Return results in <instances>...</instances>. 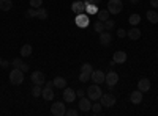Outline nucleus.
Segmentation results:
<instances>
[{
    "instance_id": "obj_26",
    "label": "nucleus",
    "mask_w": 158,
    "mask_h": 116,
    "mask_svg": "<svg viewBox=\"0 0 158 116\" xmlns=\"http://www.w3.org/2000/svg\"><path fill=\"white\" fill-rule=\"evenodd\" d=\"M94 30H95L97 33L104 32V22H101V21H95V22H94Z\"/></svg>"
},
{
    "instance_id": "obj_28",
    "label": "nucleus",
    "mask_w": 158,
    "mask_h": 116,
    "mask_svg": "<svg viewBox=\"0 0 158 116\" xmlns=\"http://www.w3.org/2000/svg\"><path fill=\"white\" fill-rule=\"evenodd\" d=\"M81 72L92 74V72H94V69H92V64H90V63H84L82 66H81Z\"/></svg>"
},
{
    "instance_id": "obj_42",
    "label": "nucleus",
    "mask_w": 158,
    "mask_h": 116,
    "mask_svg": "<svg viewBox=\"0 0 158 116\" xmlns=\"http://www.w3.org/2000/svg\"><path fill=\"white\" fill-rule=\"evenodd\" d=\"M89 2H90V3H94V5H100L101 0H89Z\"/></svg>"
},
{
    "instance_id": "obj_5",
    "label": "nucleus",
    "mask_w": 158,
    "mask_h": 116,
    "mask_svg": "<svg viewBox=\"0 0 158 116\" xmlns=\"http://www.w3.org/2000/svg\"><path fill=\"white\" fill-rule=\"evenodd\" d=\"M51 113L54 116H65V113H67V107H65L63 102H54V105L51 107Z\"/></svg>"
},
{
    "instance_id": "obj_25",
    "label": "nucleus",
    "mask_w": 158,
    "mask_h": 116,
    "mask_svg": "<svg viewBox=\"0 0 158 116\" xmlns=\"http://www.w3.org/2000/svg\"><path fill=\"white\" fill-rule=\"evenodd\" d=\"M128 22H130V25L136 27V25L141 22V16H139V14H131V16L128 17Z\"/></svg>"
},
{
    "instance_id": "obj_14",
    "label": "nucleus",
    "mask_w": 158,
    "mask_h": 116,
    "mask_svg": "<svg viewBox=\"0 0 158 116\" xmlns=\"http://www.w3.org/2000/svg\"><path fill=\"white\" fill-rule=\"evenodd\" d=\"M71 11L74 13V14H81V13H84L85 11V5H84V2H73L71 3Z\"/></svg>"
},
{
    "instance_id": "obj_39",
    "label": "nucleus",
    "mask_w": 158,
    "mask_h": 116,
    "mask_svg": "<svg viewBox=\"0 0 158 116\" xmlns=\"http://www.w3.org/2000/svg\"><path fill=\"white\" fill-rule=\"evenodd\" d=\"M84 93H85L84 89H77V91H76V97H82V96H84Z\"/></svg>"
},
{
    "instance_id": "obj_43",
    "label": "nucleus",
    "mask_w": 158,
    "mask_h": 116,
    "mask_svg": "<svg viewBox=\"0 0 158 116\" xmlns=\"http://www.w3.org/2000/svg\"><path fill=\"white\" fill-rule=\"evenodd\" d=\"M46 86L48 88H54V82H46Z\"/></svg>"
},
{
    "instance_id": "obj_33",
    "label": "nucleus",
    "mask_w": 158,
    "mask_h": 116,
    "mask_svg": "<svg viewBox=\"0 0 158 116\" xmlns=\"http://www.w3.org/2000/svg\"><path fill=\"white\" fill-rule=\"evenodd\" d=\"M22 60L21 58H15V60H13L11 61V64H13V68H16V69H21V66H22Z\"/></svg>"
},
{
    "instance_id": "obj_15",
    "label": "nucleus",
    "mask_w": 158,
    "mask_h": 116,
    "mask_svg": "<svg viewBox=\"0 0 158 116\" xmlns=\"http://www.w3.org/2000/svg\"><path fill=\"white\" fill-rule=\"evenodd\" d=\"M138 89H139V91H142V93H147L149 89H150V80L146 79V77H144V79H141V80L138 82Z\"/></svg>"
},
{
    "instance_id": "obj_31",
    "label": "nucleus",
    "mask_w": 158,
    "mask_h": 116,
    "mask_svg": "<svg viewBox=\"0 0 158 116\" xmlns=\"http://www.w3.org/2000/svg\"><path fill=\"white\" fill-rule=\"evenodd\" d=\"M101 110H103L101 104H92V113H94V114H100Z\"/></svg>"
},
{
    "instance_id": "obj_18",
    "label": "nucleus",
    "mask_w": 158,
    "mask_h": 116,
    "mask_svg": "<svg viewBox=\"0 0 158 116\" xmlns=\"http://www.w3.org/2000/svg\"><path fill=\"white\" fill-rule=\"evenodd\" d=\"M127 36L130 38V39L136 41V39H139V38H141V30H139L138 27H133L131 30H128V32H127Z\"/></svg>"
},
{
    "instance_id": "obj_4",
    "label": "nucleus",
    "mask_w": 158,
    "mask_h": 116,
    "mask_svg": "<svg viewBox=\"0 0 158 116\" xmlns=\"http://www.w3.org/2000/svg\"><path fill=\"white\" fill-rule=\"evenodd\" d=\"M76 25L79 28H87L90 25V17L89 14H84V13H81V14H76V19H74Z\"/></svg>"
},
{
    "instance_id": "obj_36",
    "label": "nucleus",
    "mask_w": 158,
    "mask_h": 116,
    "mask_svg": "<svg viewBox=\"0 0 158 116\" xmlns=\"http://www.w3.org/2000/svg\"><path fill=\"white\" fill-rule=\"evenodd\" d=\"M117 36H118V38H125V36H127V30H123V28H117Z\"/></svg>"
},
{
    "instance_id": "obj_6",
    "label": "nucleus",
    "mask_w": 158,
    "mask_h": 116,
    "mask_svg": "<svg viewBox=\"0 0 158 116\" xmlns=\"http://www.w3.org/2000/svg\"><path fill=\"white\" fill-rule=\"evenodd\" d=\"M100 104L103 105V107H112V105H115V96L114 94H111V93H106V94H101V97H100Z\"/></svg>"
},
{
    "instance_id": "obj_45",
    "label": "nucleus",
    "mask_w": 158,
    "mask_h": 116,
    "mask_svg": "<svg viewBox=\"0 0 158 116\" xmlns=\"http://www.w3.org/2000/svg\"><path fill=\"white\" fill-rule=\"evenodd\" d=\"M0 66H2V58H0Z\"/></svg>"
},
{
    "instance_id": "obj_34",
    "label": "nucleus",
    "mask_w": 158,
    "mask_h": 116,
    "mask_svg": "<svg viewBox=\"0 0 158 116\" xmlns=\"http://www.w3.org/2000/svg\"><path fill=\"white\" fill-rule=\"evenodd\" d=\"M25 16H27V17H36V8H29L27 9V13H25Z\"/></svg>"
},
{
    "instance_id": "obj_19",
    "label": "nucleus",
    "mask_w": 158,
    "mask_h": 116,
    "mask_svg": "<svg viewBox=\"0 0 158 116\" xmlns=\"http://www.w3.org/2000/svg\"><path fill=\"white\" fill-rule=\"evenodd\" d=\"M115 63H118V64H122V63H125L127 61V54L123 52V50H117V52L114 54V58H112Z\"/></svg>"
},
{
    "instance_id": "obj_46",
    "label": "nucleus",
    "mask_w": 158,
    "mask_h": 116,
    "mask_svg": "<svg viewBox=\"0 0 158 116\" xmlns=\"http://www.w3.org/2000/svg\"><path fill=\"white\" fill-rule=\"evenodd\" d=\"M156 58H158V54H156Z\"/></svg>"
},
{
    "instance_id": "obj_2",
    "label": "nucleus",
    "mask_w": 158,
    "mask_h": 116,
    "mask_svg": "<svg viewBox=\"0 0 158 116\" xmlns=\"http://www.w3.org/2000/svg\"><path fill=\"white\" fill-rule=\"evenodd\" d=\"M10 82L13 83V85H21L22 82H24V72L21 71V69H13L11 72H10Z\"/></svg>"
},
{
    "instance_id": "obj_1",
    "label": "nucleus",
    "mask_w": 158,
    "mask_h": 116,
    "mask_svg": "<svg viewBox=\"0 0 158 116\" xmlns=\"http://www.w3.org/2000/svg\"><path fill=\"white\" fill-rule=\"evenodd\" d=\"M101 94H103V91H101V88L95 83V85H90L89 88H87V97L90 99V100H98L100 97H101Z\"/></svg>"
},
{
    "instance_id": "obj_8",
    "label": "nucleus",
    "mask_w": 158,
    "mask_h": 116,
    "mask_svg": "<svg viewBox=\"0 0 158 116\" xmlns=\"http://www.w3.org/2000/svg\"><path fill=\"white\" fill-rule=\"evenodd\" d=\"M90 79H92V82H94V83L100 85V83H104L106 74H104L103 71H100V69H97V71H94V72L90 74Z\"/></svg>"
},
{
    "instance_id": "obj_20",
    "label": "nucleus",
    "mask_w": 158,
    "mask_h": 116,
    "mask_svg": "<svg viewBox=\"0 0 158 116\" xmlns=\"http://www.w3.org/2000/svg\"><path fill=\"white\" fill-rule=\"evenodd\" d=\"M109 14H111V13L108 11V8L106 9H104V8H100L98 9V13H97V17H98V21H101V22H104V21H108L109 19Z\"/></svg>"
},
{
    "instance_id": "obj_10",
    "label": "nucleus",
    "mask_w": 158,
    "mask_h": 116,
    "mask_svg": "<svg viewBox=\"0 0 158 116\" xmlns=\"http://www.w3.org/2000/svg\"><path fill=\"white\" fill-rule=\"evenodd\" d=\"M111 43H112V35L109 32H101L100 33V44L108 47V46H111Z\"/></svg>"
},
{
    "instance_id": "obj_23",
    "label": "nucleus",
    "mask_w": 158,
    "mask_h": 116,
    "mask_svg": "<svg viewBox=\"0 0 158 116\" xmlns=\"http://www.w3.org/2000/svg\"><path fill=\"white\" fill-rule=\"evenodd\" d=\"M52 82H54V86L56 88H60V89H63L65 86H67V80H65L63 77H56Z\"/></svg>"
},
{
    "instance_id": "obj_29",
    "label": "nucleus",
    "mask_w": 158,
    "mask_h": 116,
    "mask_svg": "<svg viewBox=\"0 0 158 116\" xmlns=\"http://www.w3.org/2000/svg\"><path fill=\"white\" fill-rule=\"evenodd\" d=\"M41 86H40V85H35L33 88H32V96L33 97H40V96H41Z\"/></svg>"
},
{
    "instance_id": "obj_22",
    "label": "nucleus",
    "mask_w": 158,
    "mask_h": 116,
    "mask_svg": "<svg viewBox=\"0 0 158 116\" xmlns=\"http://www.w3.org/2000/svg\"><path fill=\"white\" fill-rule=\"evenodd\" d=\"M32 52H33V47H32L30 44H24V46L21 47V55H22V57H30Z\"/></svg>"
},
{
    "instance_id": "obj_30",
    "label": "nucleus",
    "mask_w": 158,
    "mask_h": 116,
    "mask_svg": "<svg viewBox=\"0 0 158 116\" xmlns=\"http://www.w3.org/2000/svg\"><path fill=\"white\" fill-rule=\"evenodd\" d=\"M114 27H115V22H114L111 17H109L108 21H104V30H112Z\"/></svg>"
},
{
    "instance_id": "obj_38",
    "label": "nucleus",
    "mask_w": 158,
    "mask_h": 116,
    "mask_svg": "<svg viewBox=\"0 0 158 116\" xmlns=\"http://www.w3.org/2000/svg\"><path fill=\"white\" fill-rule=\"evenodd\" d=\"M21 71H22V72H27V71H29V64L22 63V66H21Z\"/></svg>"
},
{
    "instance_id": "obj_21",
    "label": "nucleus",
    "mask_w": 158,
    "mask_h": 116,
    "mask_svg": "<svg viewBox=\"0 0 158 116\" xmlns=\"http://www.w3.org/2000/svg\"><path fill=\"white\" fill-rule=\"evenodd\" d=\"M146 17H147V21H149L150 24H156V22H158V13H156L155 9H150V11H147Z\"/></svg>"
},
{
    "instance_id": "obj_12",
    "label": "nucleus",
    "mask_w": 158,
    "mask_h": 116,
    "mask_svg": "<svg viewBox=\"0 0 158 116\" xmlns=\"http://www.w3.org/2000/svg\"><path fill=\"white\" fill-rule=\"evenodd\" d=\"M79 110L81 111H90L92 110V100L89 97H79Z\"/></svg>"
},
{
    "instance_id": "obj_44",
    "label": "nucleus",
    "mask_w": 158,
    "mask_h": 116,
    "mask_svg": "<svg viewBox=\"0 0 158 116\" xmlns=\"http://www.w3.org/2000/svg\"><path fill=\"white\" fill-rule=\"evenodd\" d=\"M130 2H131V3H135V5H136V3L139 2V0H130Z\"/></svg>"
},
{
    "instance_id": "obj_32",
    "label": "nucleus",
    "mask_w": 158,
    "mask_h": 116,
    "mask_svg": "<svg viewBox=\"0 0 158 116\" xmlns=\"http://www.w3.org/2000/svg\"><path fill=\"white\" fill-rule=\"evenodd\" d=\"M29 3H30V6H32V8H36V9H38V8H41L43 0H30Z\"/></svg>"
},
{
    "instance_id": "obj_40",
    "label": "nucleus",
    "mask_w": 158,
    "mask_h": 116,
    "mask_svg": "<svg viewBox=\"0 0 158 116\" xmlns=\"http://www.w3.org/2000/svg\"><path fill=\"white\" fill-rule=\"evenodd\" d=\"M150 5L156 9V8H158V0H150Z\"/></svg>"
},
{
    "instance_id": "obj_3",
    "label": "nucleus",
    "mask_w": 158,
    "mask_h": 116,
    "mask_svg": "<svg viewBox=\"0 0 158 116\" xmlns=\"http://www.w3.org/2000/svg\"><path fill=\"white\" fill-rule=\"evenodd\" d=\"M123 9V3L122 0H109L108 2V11L111 14H118Z\"/></svg>"
},
{
    "instance_id": "obj_27",
    "label": "nucleus",
    "mask_w": 158,
    "mask_h": 116,
    "mask_svg": "<svg viewBox=\"0 0 158 116\" xmlns=\"http://www.w3.org/2000/svg\"><path fill=\"white\" fill-rule=\"evenodd\" d=\"M36 17H40L41 21H44V19H48V11L41 6V8H38L36 9Z\"/></svg>"
},
{
    "instance_id": "obj_35",
    "label": "nucleus",
    "mask_w": 158,
    "mask_h": 116,
    "mask_svg": "<svg viewBox=\"0 0 158 116\" xmlns=\"http://www.w3.org/2000/svg\"><path fill=\"white\" fill-rule=\"evenodd\" d=\"M79 80H81V82H89L90 80V74H85V72H81V74H79Z\"/></svg>"
},
{
    "instance_id": "obj_41",
    "label": "nucleus",
    "mask_w": 158,
    "mask_h": 116,
    "mask_svg": "<svg viewBox=\"0 0 158 116\" xmlns=\"http://www.w3.org/2000/svg\"><path fill=\"white\" fill-rule=\"evenodd\" d=\"M2 66H3V68H8V66H10V63H8L6 60H2Z\"/></svg>"
},
{
    "instance_id": "obj_9",
    "label": "nucleus",
    "mask_w": 158,
    "mask_h": 116,
    "mask_svg": "<svg viewBox=\"0 0 158 116\" xmlns=\"http://www.w3.org/2000/svg\"><path fill=\"white\" fill-rule=\"evenodd\" d=\"M118 82V74L114 72V71H109L106 74V79H104V83H106L108 86H115Z\"/></svg>"
},
{
    "instance_id": "obj_11",
    "label": "nucleus",
    "mask_w": 158,
    "mask_h": 116,
    "mask_svg": "<svg viewBox=\"0 0 158 116\" xmlns=\"http://www.w3.org/2000/svg\"><path fill=\"white\" fill-rule=\"evenodd\" d=\"M74 99H76V91L68 86H65L63 88V100L65 102H74Z\"/></svg>"
},
{
    "instance_id": "obj_7",
    "label": "nucleus",
    "mask_w": 158,
    "mask_h": 116,
    "mask_svg": "<svg viewBox=\"0 0 158 116\" xmlns=\"http://www.w3.org/2000/svg\"><path fill=\"white\" fill-rule=\"evenodd\" d=\"M30 80L33 82V85L43 86V85L46 83V77H44V74H43L41 71H35V72H32V75H30Z\"/></svg>"
},
{
    "instance_id": "obj_16",
    "label": "nucleus",
    "mask_w": 158,
    "mask_h": 116,
    "mask_svg": "<svg viewBox=\"0 0 158 116\" xmlns=\"http://www.w3.org/2000/svg\"><path fill=\"white\" fill-rule=\"evenodd\" d=\"M54 89H52V88H48V86H44L43 89H41V96H43V99L44 100H52V99H54Z\"/></svg>"
},
{
    "instance_id": "obj_24",
    "label": "nucleus",
    "mask_w": 158,
    "mask_h": 116,
    "mask_svg": "<svg viewBox=\"0 0 158 116\" xmlns=\"http://www.w3.org/2000/svg\"><path fill=\"white\" fill-rule=\"evenodd\" d=\"M11 8H13L11 0H0V9L2 11H10Z\"/></svg>"
},
{
    "instance_id": "obj_13",
    "label": "nucleus",
    "mask_w": 158,
    "mask_h": 116,
    "mask_svg": "<svg viewBox=\"0 0 158 116\" xmlns=\"http://www.w3.org/2000/svg\"><path fill=\"white\" fill-rule=\"evenodd\" d=\"M130 102H131V104H135V105L141 104V102H142V91L136 89V91L130 93Z\"/></svg>"
},
{
    "instance_id": "obj_37",
    "label": "nucleus",
    "mask_w": 158,
    "mask_h": 116,
    "mask_svg": "<svg viewBox=\"0 0 158 116\" xmlns=\"http://www.w3.org/2000/svg\"><path fill=\"white\" fill-rule=\"evenodd\" d=\"M67 116H76L77 114V110H73V108H70V110H67V113H65Z\"/></svg>"
},
{
    "instance_id": "obj_17",
    "label": "nucleus",
    "mask_w": 158,
    "mask_h": 116,
    "mask_svg": "<svg viewBox=\"0 0 158 116\" xmlns=\"http://www.w3.org/2000/svg\"><path fill=\"white\" fill-rule=\"evenodd\" d=\"M84 5H85V13H87V14H97V13H98V5H94V3H90L89 2V0H85V2H84Z\"/></svg>"
}]
</instances>
